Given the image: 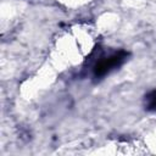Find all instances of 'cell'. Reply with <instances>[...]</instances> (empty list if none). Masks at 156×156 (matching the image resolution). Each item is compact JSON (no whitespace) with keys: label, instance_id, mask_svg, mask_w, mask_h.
Here are the masks:
<instances>
[{"label":"cell","instance_id":"1","mask_svg":"<svg viewBox=\"0 0 156 156\" xmlns=\"http://www.w3.org/2000/svg\"><path fill=\"white\" fill-rule=\"evenodd\" d=\"M127 56H128V54L126 51H118V52H115L107 57L99 60L96 62V65L94 66L95 78H101V77L106 76L108 72H111L112 69L121 66L123 63V61L127 58Z\"/></svg>","mask_w":156,"mask_h":156},{"label":"cell","instance_id":"2","mask_svg":"<svg viewBox=\"0 0 156 156\" xmlns=\"http://www.w3.org/2000/svg\"><path fill=\"white\" fill-rule=\"evenodd\" d=\"M145 106L150 111H156V90L150 91L145 96Z\"/></svg>","mask_w":156,"mask_h":156}]
</instances>
